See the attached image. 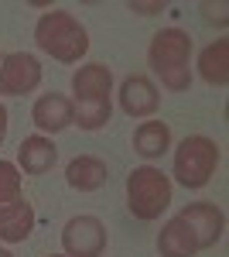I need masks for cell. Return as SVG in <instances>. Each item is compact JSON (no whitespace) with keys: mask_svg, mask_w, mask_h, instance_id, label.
Segmentation results:
<instances>
[{"mask_svg":"<svg viewBox=\"0 0 229 257\" xmlns=\"http://www.w3.org/2000/svg\"><path fill=\"white\" fill-rule=\"evenodd\" d=\"M113 72L103 62H89L79 65L72 76V123H79L82 131H103L110 123L113 113Z\"/></svg>","mask_w":229,"mask_h":257,"instance_id":"1","label":"cell"},{"mask_svg":"<svg viewBox=\"0 0 229 257\" xmlns=\"http://www.w3.org/2000/svg\"><path fill=\"white\" fill-rule=\"evenodd\" d=\"M147 65L168 93H188L191 86V38L181 28L157 31L147 45Z\"/></svg>","mask_w":229,"mask_h":257,"instance_id":"2","label":"cell"},{"mask_svg":"<svg viewBox=\"0 0 229 257\" xmlns=\"http://www.w3.org/2000/svg\"><path fill=\"white\" fill-rule=\"evenodd\" d=\"M35 45L45 55L65 62V65H76L89 52V35L79 24L76 14H69V11H45L38 18V24H35Z\"/></svg>","mask_w":229,"mask_h":257,"instance_id":"3","label":"cell"},{"mask_svg":"<svg viewBox=\"0 0 229 257\" xmlns=\"http://www.w3.org/2000/svg\"><path fill=\"white\" fill-rule=\"evenodd\" d=\"M35 230V209L24 199L18 165L0 161V240L4 243H24Z\"/></svg>","mask_w":229,"mask_h":257,"instance_id":"4","label":"cell"},{"mask_svg":"<svg viewBox=\"0 0 229 257\" xmlns=\"http://www.w3.org/2000/svg\"><path fill=\"white\" fill-rule=\"evenodd\" d=\"M171 206V178L154 165H140L127 175V209L151 223Z\"/></svg>","mask_w":229,"mask_h":257,"instance_id":"5","label":"cell"},{"mask_svg":"<svg viewBox=\"0 0 229 257\" xmlns=\"http://www.w3.org/2000/svg\"><path fill=\"white\" fill-rule=\"evenodd\" d=\"M219 144L205 134H188V138L178 144L174 151V182L185 185V189H202L209 185V178L219 168Z\"/></svg>","mask_w":229,"mask_h":257,"instance_id":"6","label":"cell"},{"mask_svg":"<svg viewBox=\"0 0 229 257\" xmlns=\"http://www.w3.org/2000/svg\"><path fill=\"white\" fill-rule=\"evenodd\" d=\"M65 257H99L106 250V223L99 216H72L62 226Z\"/></svg>","mask_w":229,"mask_h":257,"instance_id":"7","label":"cell"},{"mask_svg":"<svg viewBox=\"0 0 229 257\" xmlns=\"http://www.w3.org/2000/svg\"><path fill=\"white\" fill-rule=\"evenodd\" d=\"M41 86V62L28 52H11L0 62V96H28Z\"/></svg>","mask_w":229,"mask_h":257,"instance_id":"8","label":"cell"},{"mask_svg":"<svg viewBox=\"0 0 229 257\" xmlns=\"http://www.w3.org/2000/svg\"><path fill=\"white\" fill-rule=\"evenodd\" d=\"M178 219L191 230L198 250L215 247V243L222 240V233H226V213H222L215 202H188V206L178 213Z\"/></svg>","mask_w":229,"mask_h":257,"instance_id":"9","label":"cell"},{"mask_svg":"<svg viewBox=\"0 0 229 257\" xmlns=\"http://www.w3.org/2000/svg\"><path fill=\"white\" fill-rule=\"evenodd\" d=\"M120 110L127 113V117L134 120H144V117H154L157 113V106H161V93H157V86H154L147 76H127V79L120 82Z\"/></svg>","mask_w":229,"mask_h":257,"instance_id":"10","label":"cell"},{"mask_svg":"<svg viewBox=\"0 0 229 257\" xmlns=\"http://www.w3.org/2000/svg\"><path fill=\"white\" fill-rule=\"evenodd\" d=\"M31 120L41 134H62L72 127V99L62 96V93H45V96L35 99L31 106Z\"/></svg>","mask_w":229,"mask_h":257,"instance_id":"11","label":"cell"},{"mask_svg":"<svg viewBox=\"0 0 229 257\" xmlns=\"http://www.w3.org/2000/svg\"><path fill=\"white\" fill-rule=\"evenodd\" d=\"M106 178H110V168L96 155H79V158H72L65 165V182L76 192H96V189L106 185Z\"/></svg>","mask_w":229,"mask_h":257,"instance_id":"12","label":"cell"},{"mask_svg":"<svg viewBox=\"0 0 229 257\" xmlns=\"http://www.w3.org/2000/svg\"><path fill=\"white\" fill-rule=\"evenodd\" d=\"M58 161V148L52 144V138L45 134H31V138L21 141L18 148V165L24 168V175H45L52 172Z\"/></svg>","mask_w":229,"mask_h":257,"instance_id":"13","label":"cell"},{"mask_svg":"<svg viewBox=\"0 0 229 257\" xmlns=\"http://www.w3.org/2000/svg\"><path fill=\"white\" fill-rule=\"evenodd\" d=\"M198 76L215 86V89H226L229 82V41L226 38H215L212 45L202 48L198 55Z\"/></svg>","mask_w":229,"mask_h":257,"instance_id":"14","label":"cell"},{"mask_svg":"<svg viewBox=\"0 0 229 257\" xmlns=\"http://www.w3.org/2000/svg\"><path fill=\"white\" fill-rule=\"evenodd\" d=\"M168 148H171V127L164 120H144L134 131V151L140 158L154 161L161 155H168Z\"/></svg>","mask_w":229,"mask_h":257,"instance_id":"15","label":"cell"},{"mask_svg":"<svg viewBox=\"0 0 229 257\" xmlns=\"http://www.w3.org/2000/svg\"><path fill=\"white\" fill-rule=\"evenodd\" d=\"M157 250H161V257H195L198 254V243H195L188 226L174 216L161 226V233H157Z\"/></svg>","mask_w":229,"mask_h":257,"instance_id":"16","label":"cell"},{"mask_svg":"<svg viewBox=\"0 0 229 257\" xmlns=\"http://www.w3.org/2000/svg\"><path fill=\"white\" fill-rule=\"evenodd\" d=\"M198 11H202V18L209 21V24H219V28H226V24H229L226 0H219V4H209V0H205V4H198Z\"/></svg>","mask_w":229,"mask_h":257,"instance_id":"17","label":"cell"},{"mask_svg":"<svg viewBox=\"0 0 229 257\" xmlns=\"http://www.w3.org/2000/svg\"><path fill=\"white\" fill-rule=\"evenodd\" d=\"M127 11H134V14H144V18H151V14H161V11H164V4H161V0H151V4L130 0V4H127Z\"/></svg>","mask_w":229,"mask_h":257,"instance_id":"18","label":"cell"},{"mask_svg":"<svg viewBox=\"0 0 229 257\" xmlns=\"http://www.w3.org/2000/svg\"><path fill=\"white\" fill-rule=\"evenodd\" d=\"M7 123H11V113H7V106L0 103V144H4V138H7Z\"/></svg>","mask_w":229,"mask_h":257,"instance_id":"19","label":"cell"},{"mask_svg":"<svg viewBox=\"0 0 229 257\" xmlns=\"http://www.w3.org/2000/svg\"><path fill=\"white\" fill-rule=\"evenodd\" d=\"M0 257H14V254H11V250H7V247H0Z\"/></svg>","mask_w":229,"mask_h":257,"instance_id":"20","label":"cell"},{"mask_svg":"<svg viewBox=\"0 0 229 257\" xmlns=\"http://www.w3.org/2000/svg\"><path fill=\"white\" fill-rule=\"evenodd\" d=\"M52 257H65V254H52Z\"/></svg>","mask_w":229,"mask_h":257,"instance_id":"21","label":"cell"}]
</instances>
